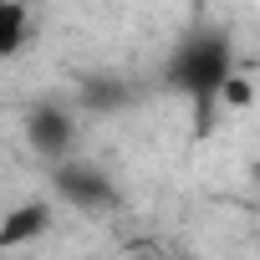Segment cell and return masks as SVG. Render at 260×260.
<instances>
[{
  "label": "cell",
  "instance_id": "4",
  "mask_svg": "<svg viewBox=\"0 0 260 260\" xmlns=\"http://www.w3.org/2000/svg\"><path fill=\"white\" fill-rule=\"evenodd\" d=\"M46 230H51V204L46 199H26V204L0 214V250H21V245L41 240Z\"/></svg>",
  "mask_w": 260,
  "mask_h": 260
},
{
  "label": "cell",
  "instance_id": "3",
  "mask_svg": "<svg viewBox=\"0 0 260 260\" xmlns=\"http://www.w3.org/2000/svg\"><path fill=\"white\" fill-rule=\"evenodd\" d=\"M26 143L41 153V158H67L72 153V143H77V117L67 112V107H51V102H41V107H31L26 112Z\"/></svg>",
  "mask_w": 260,
  "mask_h": 260
},
{
  "label": "cell",
  "instance_id": "2",
  "mask_svg": "<svg viewBox=\"0 0 260 260\" xmlns=\"http://www.w3.org/2000/svg\"><path fill=\"white\" fill-rule=\"evenodd\" d=\"M56 194L72 204V209H82V214H107V209H117V184L97 169V164H87V158H56Z\"/></svg>",
  "mask_w": 260,
  "mask_h": 260
},
{
  "label": "cell",
  "instance_id": "6",
  "mask_svg": "<svg viewBox=\"0 0 260 260\" xmlns=\"http://www.w3.org/2000/svg\"><path fill=\"white\" fill-rule=\"evenodd\" d=\"M122 102H127V87L112 82V77H92V82L82 87V107H87V112H112V107H122Z\"/></svg>",
  "mask_w": 260,
  "mask_h": 260
},
{
  "label": "cell",
  "instance_id": "5",
  "mask_svg": "<svg viewBox=\"0 0 260 260\" xmlns=\"http://www.w3.org/2000/svg\"><path fill=\"white\" fill-rule=\"evenodd\" d=\"M31 41V16H26V0H0V61L16 56Z\"/></svg>",
  "mask_w": 260,
  "mask_h": 260
},
{
  "label": "cell",
  "instance_id": "7",
  "mask_svg": "<svg viewBox=\"0 0 260 260\" xmlns=\"http://www.w3.org/2000/svg\"><path fill=\"white\" fill-rule=\"evenodd\" d=\"M250 102H255V87L245 82V72H230L219 82V92H214V107H230V112H245Z\"/></svg>",
  "mask_w": 260,
  "mask_h": 260
},
{
  "label": "cell",
  "instance_id": "1",
  "mask_svg": "<svg viewBox=\"0 0 260 260\" xmlns=\"http://www.w3.org/2000/svg\"><path fill=\"white\" fill-rule=\"evenodd\" d=\"M230 72H235V56H230V36L224 31H194L169 56V87H179L199 112L214 107V92H219V82Z\"/></svg>",
  "mask_w": 260,
  "mask_h": 260
}]
</instances>
